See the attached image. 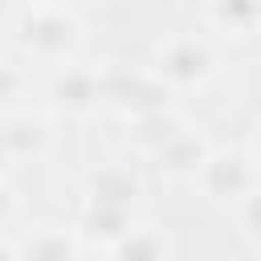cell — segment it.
<instances>
[{
	"mask_svg": "<svg viewBox=\"0 0 261 261\" xmlns=\"http://www.w3.org/2000/svg\"><path fill=\"white\" fill-rule=\"evenodd\" d=\"M82 37H86L82 20L61 0H33L16 16V45L37 61H53V65L73 61Z\"/></svg>",
	"mask_w": 261,
	"mask_h": 261,
	"instance_id": "cell-1",
	"label": "cell"
},
{
	"mask_svg": "<svg viewBox=\"0 0 261 261\" xmlns=\"http://www.w3.org/2000/svg\"><path fill=\"white\" fill-rule=\"evenodd\" d=\"M155 77L171 90V94H188V90H200L216 77V53L204 37H192V33H175L159 45L155 53Z\"/></svg>",
	"mask_w": 261,
	"mask_h": 261,
	"instance_id": "cell-2",
	"label": "cell"
},
{
	"mask_svg": "<svg viewBox=\"0 0 261 261\" xmlns=\"http://www.w3.org/2000/svg\"><path fill=\"white\" fill-rule=\"evenodd\" d=\"M49 106L57 114H69V118H86L94 114L102 102H106V73L94 69V65H77V61H65L53 82H49Z\"/></svg>",
	"mask_w": 261,
	"mask_h": 261,
	"instance_id": "cell-3",
	"label": "cell"
},
{
	"mask_svg": "<svg viewBox=\"0 0 261 261\" xmlns=\"http://www.w3.org/2000/svg\"><path fill=\"white\" fill-rule=\"evenodd\" d=\"M257 184H261V163L245 151H212L200 171V188L212 200H241Z\"/></svg>",
	"mask_w": 261,
	"mask_h": 261,
	"instance_id": "cell-4",
	"label": "cell"
},
{
	"mask_svg": "<svg viewBox=\"0 0 261 261\" xmlns=\"http://www.w3.org/2000/svg\"><path fill=\"white\" fill-rule=\"evenodd\" d=\"M49 147V122L33 110H4V159L8 163H29L41 159Z\"/></svg>",
	"mask_w": 261,
	"mask_h": 261,
	"instance_id": "cell-5",
	"label": "cell"
},
{
	"mask_svg": "<svg viewBox=\"0 0 261 261\" xmlns=\"http://www.w3.org/2000/svg\"><path fill=\"white\" fill-rule=\"evenodd\" d=\"M208 155H212L208 139H204L196 126H188V130H179V135L155 155V167H159L167 179H200Z\"/></svg>",
	"mask_w": 261,
	"mask_h": 261,
	"instance_id": "cell-6",
	"label": "cell"
},
{
	"mask_svg": "<svg viewBox=\"0 0 261 261\" xmlns=\"http://www.w3.org/2000/svg\"><path fill=\"white\" fill-rule=\"evenodd\" d=\"M179 130H188V122L175 114V110H167V106H155V110H147V114H135V126H130V143H135V151H143L147 159H155Z\"/></svg>",
	"mask_w": 261,
	"mask_h": 261,
	"instance_id": "cell-7",
	"label": "cell"
},
{
	"mask_svg": "<svg viewBox=\"0 0 261 261\" xmlns=\"http://www.w3.org/2000/svg\"><path fill=\"white\" fill-rule=\"evenodd\" d=\"M82 253H86L82 228H73V232H65V228H41L24 245L8 249V257H33V261H65V257H82Z\"/></svg>",
	"mask_w": 261,
	"mask_h": 261,
	"instance_id": "cell-8",
	"label": "cell"
},
{
	"mask_svg": "<svg viewBox=\"0 0 261 261\" xmlns=\"http://www.w3.org/2000/svg\"><path fill=\"white\" fill-rule=\"evenodd\" d=\"M139 196V184L126 167H102L90 175V204H118L126 208Z\"/></svg>",
	"mask_w": 261,
	"mask_h": 261,
	"instance_id": "cell-9",
	"label": "cell"
},
{
	"mask_svg": "<svg viewBox=\"0 0 261 261\" xmlns=\"http://www.w3.org/2000/svg\"><path fill=\"white\" fill-rule=\"evenodd\" d=\"M208 16L216 29L245 37L261 24V0H208Z\"/></svg>",
	"mask_w": 261,
	"mask_h": 261,
	"instance_id": "cell-10",
	"label": "cell"
},
{
	"mask_svg": "<svg viewBox=\"0 0 261 261\" xmlns=\"http://www.w3.org/2000/svg\"><path fill=\"white\" fill-rule=\"evenodd\" d=\"M106 253L110 257H167L171 245H167L163 228H155V224H130Z\"/></svg>",
	"mask_w": 261,
	"mask_h": 261,
	"instance_id": "cell-11",
	"label": "cell"
},
{
	"mask_svg": "<svg viewBox=\"0 0 261 261\" xmlns=\"http://www.w3.org/2000/svg\"><path fill=\"white\" fill-rule=\"evenodd\" d=\"M237 216H241L245 237L261 241V184H257V188H249V192L237 200Z\"/></svg>",
	"mask_w": 261,
	"mask_h": 261,
	"instance_id": "cell-12",
	"label": "cell"
},
{
	"mask_svg": "<svg viewBox=\"0 0 261 261\" xmlns=\"http://www.w3.org/2000/svg\"><path fill=\"white\" fill-rule=\"evenodd\" d=\"M253 159L261 163V126H257V135H253Z\"/></svg>",
	"mask_w": 261,
	"mask_h": 261,
	"instance_id": "cell-13",
	"label": "cell"
}]
</instances>
